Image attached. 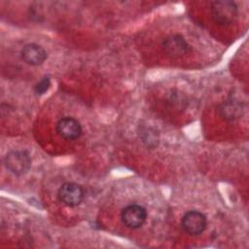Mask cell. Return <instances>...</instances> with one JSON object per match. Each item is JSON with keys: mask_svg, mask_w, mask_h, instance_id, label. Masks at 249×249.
Instances as JSON below:
<instances>
[{"mask_svg": "<svg viewBox=\"0 0 249 249\" xmlns=\"http://www.w3.org/2000/svg\"><path fill=\"white\" fill-rule=\"evenodd\" d=\"M238 10L234 2L219 0L211 4V16L219 25H230L237 18Z\"/></svg>", "mask_w": 249, "mask_h": 249, "instance_id": "1", "label": "cell"}, {"mask_svg": "<svg viewBox=\"0 0 249 249\" xmlns=\"http://www.w3.org/2000/svg\"><path fill=\"white\" fill-rule=\"evenodd\" d=\"M4 163L13 174L22 175L29 170L31 159L26 151H11L6 155Z\"/></svg>", "mask_w": 249, "mask_h": 249, "instance_id": "2", "label": "cell"}, {"mask_svg": "<svg viewBox=\"0 0 249 249\" xmlns=\"http://www.w3.org/2000/svg\"><path fill=\"white\" fill-rule=\"evenodd\" d=\"M83 188L73 182L64 183L57 192L58 199L67 206H77L84 199Z\"/></svg>", "mask_w": 249, "mask_h": 249, "instance_id": "3", "label": "cell"}, {"mask_svg": "<svg viewBox=\"0 0 249 249\" xmlns=\"http://www.w3.org/2000/svg\"><path fill=\"white\" fill-rule=\"evenodd\" d=\"M121 218L124 226L129 229L140 228L147 218L146 209L138 204H129L125 206L121 213Z\"/></svg>", "mask_w": 249, "mask_h": 249, "instance_id": "4", "label": "cell"}, {"mask_svg": "<svg viewBox=\"0 0 249 249\" xmlns=\"http://www.w3.org/2000/svg\"><path fill=\"white\" fill-rule=\"evenodd\" d=\"M206 225V217L196 210L188 211L182 218V227L184 231L191 235L200 234L205 230Z\"/></svg>", "mask_w": 249, "mask_h": 249, "instance_id": "5", "label": "cell"}, {"mask_svg": "<svg viewBox=\"0 0 249 249\" xmlns=\"http://www.w3.org/2000/svg\"><path fill=\"white\" fill-rule=\"evenodd\" d=\"M163 52L170 57H180L191 51V47L185 38L179 34L166 37L162 44Z\"/></svg>", "mask_w": 249, "mask_h": 249, "instance_id": "6", "label": "cell"}, {"mask_svg": "<svg viewBox=\"0 0 249 249\" xmlns=\"http://www.w3.org/2000/svg\"><path fill=\"white\" fill-rule=\"evenodd\" d=\"M57 134L65 140H75L80 137L82 133V126L80 123L71 117L60 119L56 124Z\"/></svg>", "mask_w": 249, "mask_h": 249, "instance_id": "7", "label": "cell"}, {"mask_svg": "<svg viewBox=\"0 0 249 249\" xmlns=\"http://www.w3.org/2000/svg\"><path fill=\"white\" fill-rule=\"evenodd\" d=\"M21 58L29 65L37 66L47 58L46 51L37 44H27L21 50Z\"/></svg>", "mask_w": 249, "mask_h": 249, "instance_id": "8", "label": "cell"}, {"mask_svg": "<svg viewBox=\"0 0 249 249\" xmlns=\"http://www.w3.org/2000/svg\"><path fill=\"white\" fill-rule=\"evenodd\" d=\"M218 113L221 118L226 121H233L242 116L243 106L239 101H235L233 99H230L224 101L218 107Z\"/></svg>", "mask_w": 249, "mask_h": 249, "instance_id": "9", "label": "cell"}, {"mask_svg": "<svg viewBox=\"0 0 249 249\" xmlns=\"http://www.w3.org/2000/svg\"><path fill=\"white\" fill-rule=\"evenodd\" d=\"M51 86V80L49 77H44L43 79H41L34 87V91L36 94L41 95L44 94L50 88Z\"/></svg>", "mask_w": 249, "mask_h": 249, "instance_id": "10", "label": "cell"}, {"mask_svg": "<svg viewBox=\"0 0 249 249\" xmlns=\"http://www.w3.org/2000/svg\"><path fill=\"white\" fill-rule=\"evenodd\" d=\"M144 133V136H142V139L144 142H146L147 146L152 147L156 146L158 143V135L154 130H151V128H146L145 131H142Z\"/></svg>", "mask_w": 249, "mask_h": 249, "instance_id": "11", "label": "cell"}]
</instances>
